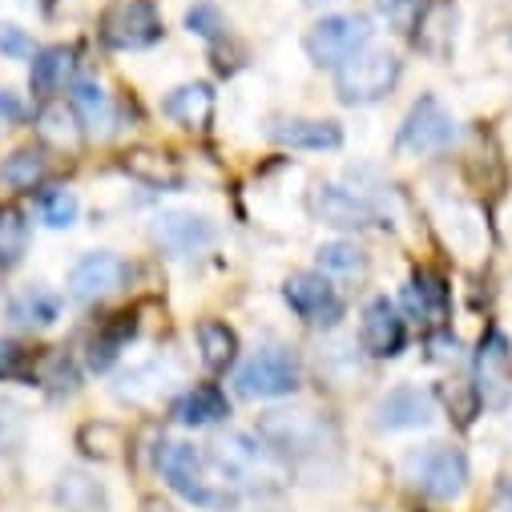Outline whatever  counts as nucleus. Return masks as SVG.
I'll list each match as a JSON object with an SVG mask.
<instances>
[{
	"label": "nucleus",
	"mask_w": 512,
	"mask_h": 512,
	"mask_svg": "<svg viewBox=\"0 0 512 512\" xmlns=\"http://www.w3.org/2000/svg\"><path fill=\"white\" fill-rule=\"evenodd\" d=\"M17 359H21V351H17L13 343H0V371H5V375H9V371L17 367Z\"/></svg>",
	"instance_id": "39"
},
{
	"label": "nucleus",
	"mask_w": 512,
	"mask_h": 512,
	"mask_svg": "<svg viewBox=\"0 0 512 512\" xmlns=\"http://www.w3.org/2000/svg\"><path fill=\"white\" fill-rule=\"evenodd\" d=\"M307 5H311V9H323V5H335V0H307Z\"/></svg>",
	"instance_id": "42"
},
{
	"label": "nucleus",
	"mask_w": 512,
	"mask_h": 512,
	"mask_svg": "<svg viewBox=\"0 0 512 512\" xmlns=\"http://www.w3.org/2000/svg\"><path fill=\"white\" fill-rule=\"evenodd\" d=\"M125 279H130V267H125L117 254H85V259L69 271V295L81 299V303H101L109 295H117L125 287Z\"/></svg>",
	"instance_id": "13"
},
{
	"label": "nucleus",
	"mask_w": 512,
	"mask_h": 512,
	"mask_svg": "<svg viewBox=\"0 0 512 512\" xmlns=\"http://www.w3.org/2000/svg\"><path fill=\"white\" fill-rule=\"evenodd\" d=\"M130 335H134V315H113V319L89 339V367H93V371H105V367L121 355V347L130 343Z\"/></svg>",
	"instance_id": "27"
},
{
	"label": "nucleus",
	"mask_w": 512,
	"mask_h": 512,
	"mask_svg": "<svg viewBox=\"0 0 512 512\" xmlns=\"http://www.w3.org/2000/svg\"><path fill=\"white\" fill-rule=\"evenodd\" d=\"M496 512H512V476L500 484V496H496Z\"/></svg>",
	"instance_id": "40"
},
{
	"label": "nucleus",
	"mask_w": 512,
	"mask_h": 512,
	"mask_svg": "<svg viewBox=\"0 0 512 512\" xmlns=\"http://www.w3.org/2000/svg\"><path fill=\"white\" fill-rule=\"evenodd\" d=\"M383 17H388L396 29H412L416 25V13H420V0H383Z\"/></svg>",
	"instance_id": "37"
},
{
	"label": "nucleus",
	"mask_w": 512,
	"mask_h": 512,
	"mask_svg": "<svg viewBox=\"0 0 512 512\" xmlns=\"http://www.w3.org/2000/svg\"><path fill=\"white\" fill-rule=\"evenodd\" d=\"M408 343V327L392 299H371L359 319V347L371 359H396Z\"/></svg>",
	"instance_id": "12"
},
{
	"label": "nucleus",
	"mask_w": 512,
	"mask_h": 512,
	"mask_svg": "<svg viewBox=\"0 0 512 512\" xmlns=\"http://www.w3.org/2000/svg\"><path fill=\"white\" fill-rule=\"evenodd\" d=\"M29 214L21 206H0V271H13L21 267V259L29 254Z\"/></svg>",
	"instance_id": "24"
},
{
	"label": "nucleus",
	"mask_w": 512,
	"mask_h": 512,
	"mask_svg": "<svg viewBox=\"0 0 512 512\" xmlns=\"http://www.w3.org/2000/svg\"><path fill=\"white\" fill-rule=\"evenodd\" d=\"M162 392H166V371L158 363L154 367H142V371H130V375L121 379V388H117V396L130 400V404H146V400H154Z\"/></svg>",
	"instance_id": "32"
},
{
	"label": "nucleus",
	"mask_w": 512,
	"mask_h": 512,
	"mask_svg": "<svg viewBox=\"0 0 512 512\" xmlns=\"http://www.w3.org/2000/svg\"><path fill=\"white\" fill-rule=\"evenodd\" d=\"M0 53H5V57H33V41L17 29V25H0Z\"/></svg>",
	"instance_id": "38"
},
{
	"label": "nucleus",
	"mask_w": 512,
	"mask_h": 512,
	"mask_svg": "<svg viewBox=\"0 0 512 512\" xmlns=\"http://www.w3.org/2000/svg\"><path fill=\"white\" fill-rule=\"evenodd\" d=\"M259 440L275 460H311L335 448V428L315 412H267L259 420Z\"/></svg>",
	"instance_id": "2"
},
{
	"label": "nucleus",
	"mask_w": 512,
	"mask_h": 512,
	"mask_svg": "<svg viewBox=\"0 0 512 512\" xmlns=\"http://www.w3.org/2000/svg\"><path fill=\"white\" fill-rule=\"evenodd\" d=\"M57 315H61V299L45 287H33L13 303V319L21 327H49V323H57Z\"/></svg>",
	"instance_id": "31"
},
{
	"label": "nucleus",
	"mask_w": 512,
	"mask_h": 512,
	"mask_svg": "<svg viewBox=\"0 0 512 512\" xmlns=\"http://www.w3.org/2000/svg\"><path fill=\"white\" fill-rule=\"evenodd\" d=\"M73 113H77L81 125H89V130H97V125H109L113 121L109 93L97 81H77L73 85Z\"/></svg>",
	"instance_id": "30"
},
{
	"label": "nucleus",
	"mask_w": 512,
	"mask_h": 512,
	"mask_svg": "<svg viewBox=\"0 0 512 512\" xmlns=\"http://www.w3.org/2000/svg\"><path fill=\"white\" fill-rule=\"evenodd\" d=\"M404 472L416 492L428 500H456L468 488V460L452 444H428L404 460Z\"/></svg>",
	"instance_id": "3"
},
{
	"label": "nucleus",
	"mask_w": 512,
	"mask_h": 512,
	"mask_svg": "<svg viewBox=\"0 0 512 512\" xmlns=\"http://www.w3.org/2000/svg\"><path fill=\"white\" fill-rule=\"evenodd\" d=\"M319 275L363 279L367 275V254L355 242H323L319 246Z\"/></svg>",
	"instance_id": "28"
},
{
	"label": "nucleus",
	"mask_w": 512,
	"mask_h": 512,
	"mask_svg": "<svg viewBox=\"0 0 512 512\" xmlns=\"http://www.w3.org/2000/svg\"><path fill=\"white\" fill-rule=\"evenodd\" d=\"M198 351H202V363L210 371H226L238 359V335L222 319H202L198 323Z\"/></svg>",
	"instance_id": "25"
},
{
	"label": "nucleus",
	"mask_w": 512,
	"mask_h": 512,
	"mask_svg": "<svg viewBox=\"0 0 512 512\" xmlns=\"http://www.w3.org/2000/svg\"><path fill=\"white\" fill-rule=\"evenodd\" d=\"M271 142L287 146V150H339L343 146V130L339 121H319V117H291V121H275L271 125Z\"/></svg>",
	"instance_id": "18"
},
{
	"label": "nucleus",
	"mask_w": 512,
	"mask_h": 512,
	"mask_svg": "<svg viewBox=\"0 0 512 512\" xmlns=\"http://www.w3.org/2000/svg\"><path fill=\"white\" fill-rule=\"evenodd\" d=\"M53 496L65 512H105V488L85 472H65L57 480Z\"/></svg>",
	"instance_id": "26"
},
{
	"label": "nucleus",
	"mask_w": 512,
	"mask_h": 512,
	"mask_svg": "<svg viewBox=\"0 0 512 512\" xmlns=\"http://www.w3.org/2000/svg\"><path fill=\"white\" fill-rule=\"evenodd\" d=\"M158 472L190 504H202V508H226L230 504V484L226 480H214V464H210V456L198 444L170 440L158 452Z\"/></svg>",
	"instance_id": "1"
},
{
	"label": "nucleus",
	"mask_w": 512,
	"mask_h": 512,
	"mask_svg": "<svg viewBox=\"0 0 512 512\" xmlns=\"http://www.w3.org/2000/svg\"><path fill=\"white\" fill-rule=\"evenodd\" d=\"M311 206H315V214L327 222V226H355V230H363V226H379V206L367 198V194H359V190H347V186H319L315 190V198H311Z\"/></svg>",
	"instance_id": "15"
},
{
	"label": "nucleus",
	"mask_w": 512,
	"mask_h": 512,
	"mask_svg": "<svg viewBox=\"0 0 512 512\" xmlns=\"http://www.w3.org/2000/svg\"><path fill=\"white\" fill-rule=\"evenodd\" d=\"M283 299H287V307H291L307 327H335V323L343 319V299H339V291L331 287V279L319 275V271L291 275L287 287H283Z\"/></svg>",
	"instance_id": "10"
},
{
	"label": "nucleus",
	"mask_w": 512,
	"mask_h": 512,
	"mask_svg": "<svg viewBox=\"0 0 512 512\" xmlns=\"http://www.w3.org/2000/svg\"><path fill=\"white\" fill-rule=\"evenodd\" d=\"M404 307L412 311V319H420L428 327H440L448 319V307H452L448 279L436 275V271H416L404 287Z\"/></svg>",
	"instance_id": "19"
},
{
	"label": "nucleus",
	"mask_w": 512,
	"mask_h": 512,
	"mask_svg": "<svg viewBox=\"0 0 512 512\" xmlns=\"http://www.w3.org/2000/svg\"><path fill=\"white\" fill-rule=\"evenodd\" d=\"M49 174V158L41 150H17L5 166H0V182H9L13 190H37Z\"/></svg>",
	"instance_id": "29"
},
{
	"label": "nucleus",
	"mask_w": 512,
	"mask_h": 512,
	"mask_svg": "<svg viewBox=\"0 0 512 512\" xmlns=\"http://www.w3.org/2000/svg\"><path fill=\"white\" fill-rule=\"evenodd\" d=\"M162 113L186 130H206L210 117H214V89L194 81V85H178L166 101H162Z\"/></svg>",
	"instance_id": "20"
},
{
	"label": "nucleus",
	"mask_w": 512,
	"mask_h": 512,
	"mask_svg": "<svg viewBox=\"0 0 512 512\" xmlns=\"http://www.w3.org/2000/svg\"><path fill=\"white\" fill-rule=\"evenodd\" d=\"M226 416H230V404H226V396L218 388H210V383L206 388H190L174 404V420L186 424V428H210V424H218Z\"/></svg>",
	"instance_id": "21"
},
{
	"label": "nucleus",
	"mask_w": 512,
	"mask_h": 512,
	"mask_svg": "<svg viewBox=\"0 0 512 512\" xmlns=\"http://www.w3.org/2000/svg\"><path fill=\"white\" fill-rule=\"evenodd\" d=\"M234 383H238V396L246 400H279L303 383V367L287 347H263L238 367Z\"/></svg>",
	"instance_id": "4"
},
{
	"label": "nucleus",
	"mask_w": 512,
	"mask_h": 512,
	"mask_svg": "<svg viewBox=\"0 0 512 512\" xmlns=\"http://www.w3.org/2000/svg\"><path fill=\"white\" fill-rule=\"evenodd\" d=\"M77 440H81V452L97 456V460H117V452L125 448V436L113 424H85Z\"/></svg>",
	"instance_id": "33"
},
{
	"label": "nucleus",
	"mask_w": 512,
	"mask_h": 512,
	"mask_svg": "<svg viewBox=\"0 0 512 512\" xmlns=\"http://www.w3.org/2000/svg\"><path fill=\"white\" fill-rule=\"evenodd\" d=\"M73 73H77V53L73 49H65V45H57V49H45V53H37V61H33V93H41V97H53L57 89H65L69 81H73Z\"/></svg>",
	"instance_id": "23"
},
{
	"label": "nucleus",
	"mask_w": 512,
	"mask_h": 512,
	"mask_svg": "<svg viewBox=\"0 0 512 512\" xmlns=\"http://www.w3.org/2000/svg\"><path fill=\"white\" fill-rule=\"evenodd\" d=\"M210 464L218 468V476L234 488H259L263 480H275V456L267 452V444L259 440V436H242V432H234V436H226L222 444H214V456H210Z\"/></svg>",
	"instance_id": "9"
},
{
	"label": "nucleus",
	"mask_w": 512,
	"mask_h": 512,
	"mask_svg": "<svg viewBox=\"0 0 512 512\" xmlns=\"http://www.w3.org/2000/svg\"><path fill=\"white\" fill-rule=\"evenodd\" d=\"M37 121H41V134L49 142H73L77 138V113H73V105L69 109L65 105H45Z\"/></svg>",
	"instance_id": "35"
},
{
	"label": "nucleus",
	"mask_w": 512,
	"mask_h": 512,
	"mask_svg": "<svg viewBox=\"0 0 512 512\" xmlns=\"http://www.w3.org/2000/svg\"><path fill=\"white\" fill-rule=\"evenodd\" d=\"M412 29H416V49L444 61L456 41V5L452 0H428V5H420Z\"/></svg>",
	"instance_id": "17"
},
{
	"label": "nucleus",
	"mask_w": 512,
	"mask_h": 512,
	"mask_svg": "<svg viewBox=\"0 0 512 512\" xmlns=\"http://www.w3.org/2000/svg\"><path fill=\"white\" fill-rule=\"evenodd\" d=\"M396 81H400V61L392 53H375V49H363L359 57L335 69V89L343 105H371L379 97H388Z\"/></svg>",
	"instance_id": "5"
},
{
	"label": "nucleus",
	"mask_w": 512,
	"mask_h": 512,
	"mask_svg": "<svg viewBox=\"0 0 512 512\" xmlns=\"http://www.w3.org/2000/svg\"><path fill=\"white\" fill-rule=\"evenodd\" d=\"M142 512H178L174 504H166V500H158V496H150L146 504H142Z\"/></svg>",
	"instance_id": "41"
},
{
	"label": "nucleus",
	"mask_w": 512,
	"mask_h": 512,
	"mask_svg": "<svg viewBox=\"0 0 512 512\" xmlns=\"http://www.w3.org/2000/svg\"><path fill=\"white\" fill-rule=\"evenodd\" d=\"M371 21L367 17H323L311 33H307V57L319 69H339L351 57H359L371 45Z\"/></svg>",
	"instance_id": "8"
},
{
	"label": "nucleus",
	"mask_w": 512,
	"mask_h": 512,
	"mask_svg": "<svg viewBox=\"0 0 512 512\" xmlns=\"http://www.w3.org/2000/svg\"><path fill=\"white\" fill-rule=\"evenodd\" d=\"M101 41L121 53H138L162 41V13L154 0H113L101 13Z\"/></svg>",
	"instance_id": "6"
},
{
	"label": "nucleus",
	"mask_w": 512,
	"mask_h": 512,
	"mask_svg": "<svg viewBox=\"0 0 512 512\" xmlns=\"http://www.w3.org/2000/svg\"><path fill=\"white\" fill-rule=\"evenodd\" d=\"M125 170H130L138 182H146V186H158V190H174V186H182V166H178V158H170L166 150H130L125 154Z\"/></svg>",
	"instance_id": "22"
},
{
	"label": "nucleus",
	"mask_w": 512,
	"mask_h": 512,
	"mask_svg": "<svg viewBox=\"0 0 512 512\" xmlns=\"http://www.w3.org/2000/svg\"><path fill=\"white\" fill-rule=\"evenodd\" d=\"M476 396L480 404L488 408H504L508 404V392H512V347H508V335L488 327L480 347H476Z\"/></svg>",
	"instance_id": "11"
},
{
	"label": "nucleus",
	"mask_w": 512,
	"mask_h": 512,
	"mask_svg": "<svg viewBox=\"0 0 512 512\" xmlns=\"http://www.w3.org/2000/svg\"><path fill=\"white\" fill-rule=\"evenodd\" d=\"M436 420V400L420 388H396L375 404V428L404 432V428H428Z\"/></svg>",
	"instance_id": "16"
},
{
	"label": "nucleus",
	"mask_w": 512,
	"mask_h": 512,
	"mask_svg": "<svg viewBox=\"0 0 512 512\" xmlns=\"http://www.w3.org/2000/svg\"><path fill=\"white\" fill-rule=\"evenodd\" d=\"M452 142H456V117H452L436 97H420V101L408 109V117H404V125H400V138H396L400 154H408V158L444 154Z\"/></svg>",
	"instance_id": "7"
},
{
	"label": "nucleus",
	"mask_w": 512,
	"mask_h": 512,
	"mask_svg": "<svg viewBox=\"0 0 512 512\" xmlns=\"http://www.w3.org/2000/svg\"><path fill=\"white\" fill-rule=\"evenodd\" d=\"M154 238L174 259H194V254H202L214 242V222L202 214H190V210H170V214H158Z\"/></svg>",
	"instance_id": "14"
},
{
	"label": "nucleus",
	"mask_w": 512,
	"mask_h": 512,
	"mask_svg": "<svg viewBox=\"0 0 512 512\" xmlns=\"http://www.w3.org/2000/svg\"><path fill=\"white\" fill-rule=\"evenodd\" d=\"M41 214H45V222L49 226H73V218H77V198L69 194V190H53V194H45V202H41Z\"/></svg>",
	"instance_id": "36"
},
{
	"label": "nucleus",
	"mask_w": 512,
	"mask_h": 512,
	"mask_svg": "<svg viewBox=\"0 0 512 512\" xmlns=\"http://www.w3.org/2000/svg\"><path fill=\"white\" fill-rule=\"evenodd\" d=\"M186 29L202 41H222L226 37V17L218 5H210V0H198L194 9H186Z\"/></svg>",
	"instance_id": "34"
}]
</instances>
